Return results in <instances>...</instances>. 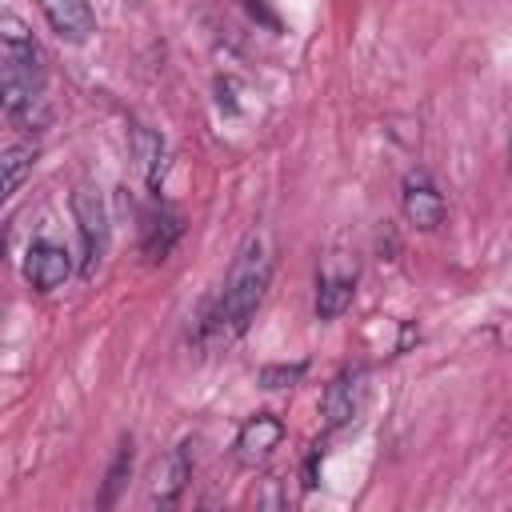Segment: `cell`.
Listing matches in <instances>:
<instances>
[{
    "mask_svg": "<svg viewBox=\"0 0 512 512\" xmlns=\"http://www.w3.org/2000/svg\"><path fill=\"white\" fill-rule=\"evenodd\" d=\"M352 292H356V264L336 268V256H328L316 276V316L320 320L340 316L352 304Z\"/></svg>",
    "mask_w": 512,
    "mask_h": 512,
    "instance_id": "9",
    "label": "cell"
},
{
    "mask_svg": "<svg viewBox=\"0 0 512 512\" xmlns=\"http://www.w3.org/2000/svg\"><path fill=\"white\" fill-rule=\"evenodd\" d=\"M180 236H184V220H180L176 212H168V208H156V212L144 216L140 252H144L152 264H160V260H168V252L176 248Z\"/></svg>",
    "mask_w": 512,
    "mask_h": 512,
    "instance_id": "11",
    "label": "cell"
},
{
    "mask_svg": "<svg viewBox=\"0 0 512 512\" xmlns=\"http://www.w3.org/2000/svg\"><path fill=\"white\" fill-rule=\"evenodd\" d=\"M132 460H136V452H132V436H124L120 448H116V456H112V464H108L104 492H100V508H112V504H116V496L124 492V484H128V476H132Z\"/></svg>",
    "mask_w": 512,
    "mask_h": 512,
    "instance_id": "14",
    "label": "cell"
},
{
    "mask_svg": "<svg viewBox=\"0 0 512 512\" xmlns=\"http://www.w3.org/2000/svg\"><path fill=\"white\" fill-rule=\"evenodd\" d=\"M364 380H368L364 368H344L340 376H332V384L324 388V400H320V412H324L328 428H340V424H348L360 412L364 388H368Z\"/></svg>",
    "mask_w": 512,
    "mask_h": 512,
    "instance_id": "7",
    "label": "cell"
},
{
    "mask_svg": "<svg viewBox=\"0 0 512 512\" xmlns=\"http://www.w3.org/2000/svg\"><path fill=\"white\" fill-rule=\"evenodd\" d=\"M72 220H76V232H80V276L92 280L104 252H108V232H112L108 228V208H104L96 188L80 184L72 192Z\"/></svg>",
    "mask_w": 512,
    "mask_h": 512,
    "instance_id": "3",
    "label": "cell"
},
{
    "mask_svg": "<svg viewBox=\"0 0 512 512\" xmlns=\"http://www.w3.org/2000/svg\"><path fill=\"white\" fill-rule=\"evenodd\" d=\"M0 104H4V116L28 132L48 124L44 52L28 32V24L12 12L0 16Z\"/></svg>",
    "mask_w": 512,
    "mask_h": 512,
    "instance_id": "2",
    "label": "cell"
},
{
    "mask_svg": "<svg viewBox=\"0 0 512 512\" xmlns=\"http://www.w3.org/2000/svg\"><path fill=\"white\" fill-rule=\"evenodd\" d=\"M192 480V444H176L164 460H156L152 468V484H148V500L160 508H172L180 500V492Z\"/></svg>",
    "mask_w": 512,
    "mask_h": 512,
    "instance_id": "8",
    "label": "cell"
},
{
    "mask_svg": "<svg viewBox=\"0 0 512 512\" xmlns=\"http://www.w3.org/2000/svg\"><path fill=\"white\" fill-rule=\"evenodd\" d=\"M508 160H512V148H508Z\"/></svg>",
    "mask_w": 512,
    "mask_h": 512,
    "instance_id": "16",
    "label": "cell"
},
{
    "mask_svg": "<svg viewBox=\"0 0 512 512\" xmlns=\"http://www.w3.org/2000/svg\"><path fill=\"white\" fill-rule=\"evenodd\" d=\"M272 280V252L268 240L260 232H248L244 244L232 256V268L224 276L220 296L212 300V308L200 320V344L204 348H224L236 336H244V328L252 324L264 292Z\"/></svg>",
    "mask_w": 512,
    "mask_h": 512,
    "instance_id": "1",
    "label": "cell"
},
{
    "mask_svg": "<svg viewBox=\"0 0 512 512\" xmlns=\"http://www.w3.org/2000/svg\"><path fill=\"white\" fill-rule=\"evenodd\" d=\"M280 440H284V420L272 412H256L240 424L232 448H236V460L252 468V464H264L272 456V448H280Z\"/></svg>",
    "mask_w": 512,
    "mask_h": 512,
    "instance_id": "6",
    "label": "cell"
},
{
    "mask_svg": "<svg viewBox=\"0 0 512 512\" xmlns=\"http://www.w3.org/2000/svg\"><path fill=\"white\" fill-rule=\"evenodd\" d=\"M72 276V256L56 240H32L24 252V280L36 292H52Z\"/></svg>",
    "mask_w": 512,
    "mask_h": 512,
    "instance_id": "5",
    "label": "cell"
},
{
    "mask_svg": "<svg viewBox=\"0 0 512 512\" xmlns=\"http://www.w3.org/2000/svg\"><path fill=\"white\" fill-rule=\"evenodd\" d=\"M0 164H4V196H16V192H20V184L32 176V164H36V144H32V140L8 144Z\"/></svg>",
    "mask_w": 512,
    "mask_h": 512,
    "instance_id": "13",
    "label": "cell"
},
{
    "mask_svg": "<svg viewBox=\"0 0 512 512\" xmlns=\"http://www.w3.org/2000/svg\"><path fill=\"white\" fill-rule=\"evenodd\" d=\"M132 148H136V164H140V172H144V184L156 192L160 180H164V168H168V148H164V140H160L152 128L136 124V128H132Z\"/></svg>",
    "mask_w": 512,
    "mask_h": 512,
    "instance_id": "12",
    "label": "cell"
},
{
    "mask_svg": "<svg viewBox=\"0 0 512 512\" xmlns=\"http://www.w3.org/2000/svg\"><path fill=\"white\" fill-rule=\"evenodd\" d=\"M40 8L48 16L52 32L72 40V44H80V40H88L96 32V16H92L88 0H40Z\"/></svg>",
    "mask_w": 512,
    "mask_h": 512,
    "instance_id": "10",
    "label": "cell"
},
{
    "mask_svg": "<svg viewBox=\"0 0 512 512\" xmlns=\"http://www.w3.org/2000/svg\"><path fill=\"white\" fill-rule=\"evenodd\" d=\"M400 208H404V220L420 232H436L448 216V204L440 196V188L432 184V176L424 168H412L400 184Z\"/></svg>",
    "mask_w": 512,
    "mask_h": 512,
    "instance_id": "4",
    "label": "cell"
},
{
    "mask_svg": "<svg viewBox=\"0 0 512 512\" xmlns=\"http://www.w3.org/2000/svg\"><path fill=\"white\" fill-rule=\"evenodd\" d=\"M304 372H308V364H304V360H296V364H268V368H260V376H256V380H260L264 388H292Z\"/></svg>",
    "mask_w": 512,
    "mask_h": 512,
    "instance_id": "15",
    "label": "cell"
}]
</instances>
